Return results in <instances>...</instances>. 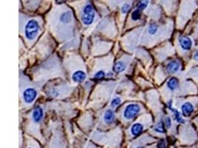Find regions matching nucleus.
<instances>
[{
    "mask_svg": "<svg viewBox=\"0 0 198 148\" xmlns=\"http://www.w3.org/2000/svg\"><path fill=\"white\" fill-rule=\"evenodd\" d=\"M140 111V106L138 104H129L126 106L123 112V116L126 120L134 118Z\"/></svg>",
    "mask_w": 198,
    "mask_h": 148,
    "instance_id": "3",
    "label": "nucleus"
},
{
    "mask_svg": "<svg viewBox=\"0 0 198 148\" xmlns=\"http://www.w3.org/2000/svg\"><path fill=\"white\" fill-rule=\"evenodd\" d=\"M143 130V125L140 123H135L131 126V132L133 135H138Z\"/></svg>",
    "mask_w": 198,
    "mask_h": 148,
    "instance_id": "11",
    "label": "nucleus"
},
{
    "mask_svg": "<svg viewBox=\"0 0 198 148\" xmlns=\"http://www.w3.org/2000/svg\"><path fill=\"white\" fill-rule=\"evenodd\" d=\"M130 8H131V4H128V3H125V4L122 5V8H121V11H122V13H127Z\"/></svg>",
    "mask_w": 198,
    "mask_h": 148,
    "instance_id": "20",
    "label": "nucleus"
},
{
    "mask_svg": "<svg viewBox=\"0 0 198 148\" xmlns=\"http://www.w3.org/2000/svg\"><path fill=\"white\" fill-rule=\"evenodd\" d=\"M154 130L156 131V132H159V133H164V132H165V127H164L163 123H162V121H160L159 123H158L157 125L155 127Z\"/></svg>",
    "mask_w": 198,
    "mask_h": 148,
    "instance_id": "16",
    "label": "nucleus"
},
{
    "mask_svg": "<svg viewBox=\"0 0 198 148\" xmlns=\"http://www.w3.org/2000/svg\"><path fill=\"white\" fill-rule=\"evenodd\" d=\"M178 84H179V81L175 77H172L170 78L167 83V86L171 90H175L178 87Z\"/></svg>",
    "mask_w": 198,
    "mask_h": 148,
    "instance_id": "13",
    "label": "nucleus"
},
{
    "mask_svg": "<svg viewBox=\"0 0 198 148\" xmlns=\"http://www.w3.org/2000/svg\"><path fill=\"white\" fill-rule=\"evenodd\" d=\"M39 30V24L36 19H30L24 27V34L28 40H33Z\"/></svg>",
    "mask_w": 198,
    "mask_h": 148,
    "instance_id": "1",
    "label": "nucleus"
},
{
    "mask_svg": "<svg viewBox=\"0 0 198 148\" xmlns=\"http://www.w3.org/2000/svg\"><path fill=\"white\" fill-rule=\"evenodd\" d=\"M182 112L184 116L188 117L191 115V113L194 111V107L190 102H185L181 107Z\"/></svg>",
    "mask_w": 198,
    "mask_h": 148,
    "instance_id": "6",
    "label": "nucleus"
},
{
    "mask_svg": "<svg viewBox=\"0 0 198 148\" xmlns=\"http://www.w3.org/2000/svg\"><path fill=\"white\" fill-rule=\"evenodd\" d=\"M95 18V12L91 4H85L83 8V13L82 15V21L85 25L92 24Z\"/></svg>",
    "mask_w": 198,
    "mask_h": 148,
    "instance_id": "2",
    "label": "nucleus"
},
{
    "mask_svg": "<svg viewBox=\"0 0 198 148\" xmlns=\"http://www.w3.org/2000/svg\"><path fill=\"white\" fill-rule=\"evenodd\" d=\"M148 4V1H139L137 4V9L139 10H142L147 7Z\"/></svg>",
    "mask_w": 198,
    "mask_h": 148,
    "instance_id": "19",
    "label": "nucleus"
},
{
    "mask_svg": "<svg viewBox=\"0 0 198 148\" xmlns=\"http://www.w3.org/2000/svg\"><path fill=\"white\" fill-rule=\"evenodd\" d=\"M179 68V63L177 61H171L167 64L166 70L169 73H174L178 71Z\"/></svg>",
    "mask_w": 198,
    "mask_h": 148,
    "instance_id": "8",
    "label": "nucleus"
},
{
    "mask_svg": "<svg viewBox=\"0 0 198 148\" xmlns=\"http://www.w3.org/2000/svg\"><path fill=\"white\" fill-rule=\"evenodd\" d=\"M32 116H33V119L35 122H39L43 117V110L40 107H36L33 110Z\"/></svg>",
    "mask_w": 198,
    "mask_h": 148,
    "instance_id": "9",
    "label": "nucleus"
},
{
    "mask_svg": "<svg viewBox=\"0 0 198 148\" xmlns=\"http://www.w3.org/2000/svg\"><path fill=\"white\" fill-rule=\"evenodd\" d=\"M114 118H115L114 112H113L112 110H110V109L109 110H107L105 112V113H104L103 118L104 121H105V122L107 123L112 122V121L114 120Z\"/></svg>",
    "mask_w": 198,
    "mask_h": 148,
    "instance_id": "12",
    "label": "nucleus"
},
{
    "mask_svg": "<svg viewBox=\"0 0 198 148\" xmlns=\"http://www.w3.org/2000/svg\"><path fill=\"white\" fill-rule=\"evenodd\" d=\"M165 126H166L167 128H170L171 126V118L169 117H166L165 120Z\"/></svg>",
    "mask_w": 198,
    "mask_h": 148,
    "instance_id": "23",
    "label": "nucleus"
},
{
    "mask_svg": "<svg viewBox=\"0 0 198 148\" xmlns=\"http://www.w3.org/2000/svg\"><path fill=\"white\" fill-rule=\"evenodd\" d=\"M37 96V92L34 88L28 87L23 92V99L27 104H31Z\"/></svg>",
    "mask_w": 198,
    "mask_h": 148,
    "instance_id": "4",
    "label": "nucleus"
},
{
    "mask_svg": "<svg viewBox=\"0 0 198 148\" xmlns=\"http://www.w3.org/2000/svg\"><path fill=\"white\" fill-rule=\"evenodd\" d=\"M170 109H171V111H173V112H174V115H175V118H176V121H177V122L182 123V124H183V123L185 122V121H184L183 118H182V116H181L180 112H178V111L176 110V109H173V108H171V107H170Z\"/></svg>",
    "mask_w": 198,
    "mask_h": 148,
    "instance_id": "15",
    "label": "nucleus"
},
{
    "mask_svg": "<svg viewBox=\"0 0 198 148\" xmlns=\"http://www.w3.org/2000/svg\"><path fill=\"white\" fill-rule=\"evenodd\" d=\"M126 68V64L123 61H119L116 62L113 67V71L116 73H120L123 72Z\"/></svg>",
    "mask_w": 198,
    "mask_h": 148,
    "instance_id": "10",
    "label": "nucleus"
},
{
    "mask_svg": "<svg viewBox=\"0 0 198 148\" xmlns=\"http://www.w3.org/2000/svg\"><path fill=\"white\" fill-rule=\"evenodd\" d=\"M179 44H180L181 47H182L183 50H188L191 48V46H192V41L191 40V38H189L187 36H181L179 38Z\"/></svg>",
    "mask_w": 198,
    "mask_h": 148,
    "instance_id": "5",
    "label": "nucleus"
},
{
    "mask_svg": "<svg viewBox=\"0 0 198 148\" xmlns=\"http://www.w3.org/2000/svg\"><path fill=\"white\" fill-rule=\"evenodd\" d=\"M141 17V13L140 10H139L138 9L135 10L133 13H131V19L133 21H137L139 20Z\"/></svg>",
    "mask_w": 198,
    "mask_h": 148,
    "instance_id": "17",
    "label": "nucleus"
},
{
    "mask_svg": "<svg viewBox=\"0 0 198 148\" xmlns=\"http://www.w3.org/2000/svg\"><path fill=\"white\" fill-rule=\"evenodd\" d=\"M158 26L156 24H151L148 27V33L151 35H154L157 32Z\"/></svg>",
    "mask_w": 198,
    "mask_h": 148,
    "instance_id": "18",
    "label": "nucleus"
},
{
    "mask_svg": "<svg viewBox=\"0 0 198 148\" xmlns=\"http://www.w3.org/2000/svg\"><path fill=\"white\" fill-rule=\"evenodd\" d=\"M136 148H144V147H136Z\"/></svg>",
    "mask_w": 198,
    "mask_h": 148,
    "instance_id": "26",
    "label": "nucleus"
},
{
    "mask_svg": "<svg viewBox=\"0 0 198 148\" xmlns=\"http://www.w3.org/2000/svg\"><path fill=\"white\" fill-rule=\"evenodd\" d=\"M120 103H121V98H119V97H116V98H114L111 101V106L112 107H116V106L119 105Z\"/></svg>",
    "mask_w": 198,
    "mask_h": 148,
    "instance_id": "21",
    "label": "nucleus"
},
{
    "mask_svg": "<svg viewBox=\"0 0 198 148\" xmlns=\"http://www.w3.org/2000/svg\"><path fill=\"white\" fill-rule=\"evenodd\" d=\"M105 75V73H104L102 70H99V71H98L97 73H95L94 76L93 77H94L95 78H97V79H101V78H104Z\"/></svg>",
    "mask_w": 198,
    "mask_h": 148,
    "instance_id": "22",
    "label": "nucleus"
},
{
    "mask_svg": "<svg viewBox=\"0 0 198 148\" xmlns=\"http://www.w3.org/2000/svg\"><path fill=\"white\" fill-rule=\"evenodd\" d=\"M72 18V14L70 11H65L60 16V21L63 23L70 22Z\"/></svg>",
    "mask_w": 198,
    "mask_h": 148,
    "instance_id": "14",
    "label": "nucleus"
},
{
    "mask_svg": "<svg viewBox=\"0 0 198 148\" xmlns=\"http://www.w3.org/2000/svg\"><path fill=\"white\" fill-rule=\"evenodd\" d=\"M29 148H30V147H29Z\"/></svg>",
    "mask_w": 198,
    "mask_h": 148,
    "instance_id": "27",
    "label": "nucleus"
},
{
    "mask_svg": "<svg viewBox=\"0 0 198 148\" xmlns=\"http://www.w3.org/2000/svg\"><path fill=\"white\" fill-rule=\"evenodd\" d=\"M158 148H166V144H165L164 140L159 141V144H158Z\"/></svg>",
    "mask_w": 198,
    "mask_h": 148,
    "instance_id": "24",
    "label": "nucleus"
},
{
    "mask_svg": "<svg viewBox=\"0 0 198 148\" xmlns=\"http://www.w3.org/2000/svg\"><path fill=\"white\" fill-rule=\"evenodd\" d=\"M85 78H86V74L82 70H77L72 74V79L75 82L81 83L85 81Z\"/></svg>",
    "mask_w": 198,
    "mask_h": 148,
    "instance_id": "7",
    "label": "nucleus"
},
{
    "mask_svg": "<svg viewBox=\"0 0 198 148\" xmlns=\"http://www.w3.org/2000/svg\"><path fill=\"white\" fill-rule=\"evenodd\" d=\"M194 58H195L196 60H198V51L195 53V55H194Z\"/></svg>",
    "mask_w": 198,
    "mask_h": 148,
    "instance_id": "25",
    "label": "nucleus"
}]
</instances>
